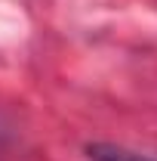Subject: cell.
Returning a JSON list of instances; mask_svg holds the SVG:
<instances>
[{
  "instance_id": "cell-1",
  "label": "cell",
  "mask_w": 157,
  "mask_h": 161,
  "mask_svg": "<svg viewBox=\"0 0 157 161\" xmlns=\"http://www.w3.org/2000/svg\"><path fill=\"white\" fill-rule=\"evenodd\" d=\"M86 158L89 161H151L145 155H136L123 146H111V142H93L86 149Z\"/></svg>"
}]
</instances>
